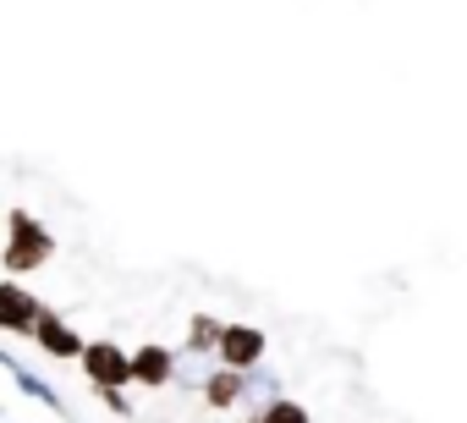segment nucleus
Returning <instances> with one entry per match:
<instances>
[{"mask_svg":"<svg viewBox=\"0 0 467 423\" xmlns=\"http://www.w3.org/2000/svg\"><path fill=\"white\" fill-rule=\"evenodd\" d=\"M6 248H0V270H12L17 281L23 275H34V270H45L50 264V253H56V237H50V226L39 221V215H28V209H12L6 215Z\"/></svg>","mask_w":467,"mask_h":423,"instance_id":"1","label":"nucleus"},{"mask_svg":"<svg viewBox=\"0 0 467 423\" xmlns=\"http://www.w3.org/2000/svg\"><path fill=\"white\" fill-rule=\"evenodd\" d=\"M78 368H83V379L105 396V390H127L132 385V352H121L116 341H88L83 346V357H78Z\"/></svg>","mask_w":467,"mask_h":423,"instance_id":"2","label":"nucleus"},{"mask_svg":"<svg viewBox=\"0 0 467 423\" xmlns=\"http://www.w3.org/2000/svg\"><path fill=\"white\" fill-rule=\"evenodd\" d=\"M45 319V303L12 275V281H0V330L6 335H34V325Z\"/></svg>","mask_w":467,"mask_h":423,"instance_id":"3","label":"nucleus"},{"mask_svg":"<svg viewBox=\"0 0 467 423\" xmlns=\"http://www.w3.org/2000/svg\"><path fill=\"white\" fill-rule=\"evenodd\" d=\"M265 346H270V341H265V330H259V325H225V335H220V352H214V357H220L225 368L254 374V368L265 363Z\"/></svg>","mask_w":467,"mask_h":423,"instance_id":"4","label":"nucleus"},{"mask_svg":"<svg viewBox=\"0 0 467 423\" xmlns=\"http://www.w3.org/2000/svg\"><path fill=\"white\" fill-rule=\"evenodd\" d=\"M28 341H34L45 357H61V363L83 357V346H88V341L72 330V319H67V314H56V308H45V319L34 325V335H28Z\"/></svg>","mask_w":467,"mask_h":423,"instance_id":"5","label":"nucleus"},{"mask_svg":"<svg viewBox=\"0 0 467 423\" xmlns=\"http://www.w3.org/2000/svg\"><path fill=\"white\" fill-rule=\"evenodd\" d=\"M171 379H176V357H171V346H138V352H132V385L160 390V385H171Z\"/></svg>","mask_w":467,"mask_h":423,"instance_id":"6","label":"nucleus"},{"mask_svg":"<svg viewBox=\"0 0 467 423\" xmlns=\"http://www.w3.org/2000/svg\"><path fill=\"white\" fill-rule=\"evenodd\" d=\"M248 390H254V379H248L243 368H225V363L203 379V401H209V407H237Z\"/></svg>","mask_w":467,"mask_h":423,"instance_id":"7","label":"nucleus"},{"mask_svg":"<svg viewBox=\"0 0 467 423\" xmlns=\"http://www.w3.org/2000/svg\"><path fill=\"white\" fill-rule=\"evenodd\" d=\"M0 368H6V374L17 379V390H23V396H34V401H45L50 412H67V401H61V396H56V390H50V385H45L39 374H28V368H23L17 357H6V352H0Z\"/></svg>","mask_w":467,"mask_h":423,"instance_id":"8","label":"nucleus"},{"mask_svg":"<svg viewBox=\"0 0 467 423\" xmlns=\"http://www.w3.org/2000/svg\"><path fill=\"white\" fill-rule=\"evenodd\" d=\"M220 335H225V325H220V319H209V314H192V325H187V346H182V352H192V357H203V352H220Z\"/></svg>","mask_w":467,"mask_h":423,"instance_id":"9","label":"nucleus"},{"mask_svg":"<svg viewBox=\"0 0 467 423\" xmlns=\"http://www.w3.org/2000/svg\"><path fill=\"white\" fill-rule=\"evenodd\" d=\"M248 423H314V418H308V407H303V401L270 396V401H265V412H259V418H248Z\"/></svg>","mask_w":467,"mask_h":423,"instance_id":"10","label":"nucleus"},{"mask_svg":"<svg viewBox=\"0 0 467 423\" xmlns=\"http://www.w3.org/2000/svg\"><path fill=\"white\" fill-rule=\"evenodd\" d=\"M99 401H105V407H110V412H121V418H127V412H132V407H127V396H121V390H105V396H99Z\"/></svg>","mask_w":467,"mask_h":423,"instance_id":"11","label":"nucleus"}]
</instances>
